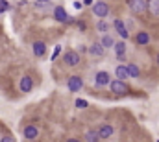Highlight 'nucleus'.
Here are the masks:
<instances>
[{
	"label": "nucleus",
	"instance_id": "nucleus-22",
	"mask_svg": "<svg viewBox=\"0 0 159 142\" xmlns=\"http://www.w3.org/2000/svg\"><path fill=\"white\" fill-rule=\"evenodd\" d=\"M9 7H11V4H9L7 0H0V13H6V11H9Z\"/></svg>",
	"mask_w": 159,
	"mask_h": 142
},
{
	"label": "nucleus",
	"instance_id": "nucleus-8",
	"mask_svg": "<svg viewBox=\"0 0 159 142\" xmlns=\"http://www.w3.org/2000/svg\"><path fill=\"white\" fill-rule=\"evenodd\" d=\"M54 19H56L57 22H70L69 13L65 11L63 6H56V7H54Z\"/></svg>",
	"mask_w": 159,
	"mask_h": 142
},
{
	"label": "nucleus",
	"instance_id": "nucleus-16",
	"mask_svg": "<svg viewBox=\"0 0 159 142\" xmlns=\"http://www.w3.org/2000/svg\"><path fill=\"white\" fill-rule=\"evenodd\" d=\"M89 52H91L93 55H96V57H102V55L106 54V48H104L100 42H93L91 48H89Z\"/></svg>",
	"mask_w": 159,
	"mask_h": 142
},
{
	"label": "nucleus",
	"instance_id": "nucleus-21",
	"mask_svg": "<svg viewBox=\"0 0 159 142\" xmlns=\"http://www.w3.org/2000/svg\"><path fill=\"white\" fill-rule=\"evenodd\" d=\"M100 137H98V131H87L85 133V142H98Z\"/></svg>",
	"mask_w": 159,
	"mask_h": 142
},
{
	"label": "nucleus",
	"instance_id": "nucleus-27",
	"mask_svg": "<svg viewBox=\"0 0 159 142\" xmlns=\"http://www.w3.org/2000/svg\"><path fill=\"white\" fill-rule=\"evenodd\" d=\"M81 4H83V6H93V4H94V0H83Z\"/></svg>",
	"mask_w": 159,
	"mask_h": 142
},
{
	"label": "nucleus",
	"instance_id": "nucleus-12",
	"mask_svg": "<svg viewBox=\"0 0 159 142\" xmlns=\"http://www.w3.org/2000/svg\"><path fill=\"white\" fill-rule=\"evenodd\" d=\"M32 52H34L35 57H43V55L46 54V42H44V41H35V42L32 44Z\"/></svg>",
	"mask_w": 159,
	"mask_h": 142
},
{
	"label": "nucleus",
	"instance_id": "nucleus-14",
	"mask_svg": "<svg viewBox=\"0 0 159 142\" xmlns=\"http://www.w3.org/2000/svg\"><path fill=\"white\" fill-rule=\"evenodd\" d=\"M126 50H128V46H126V41H117L115 44H113V52H115V55L117 57H124V54H126Z\"/></svg>",
	"mask_w": 159,
	"mask_h": 142
},
{
	"label": "nucleus",
	"instance_id": "nucleus-6",
	"mask_svg": "<svg viewBox=\"0 0 159 142\" xmlns=\"http://www.w3.org/2000/svg\"><path fill=\"white\" fill-rule=\"evenodd\" d=\"M67 89H69L70 92H80V91L83 89V79H81V76H70V78L67 79Z\"/></svg>",
	"mask_w": 159,
	"mask_h": 142
},
{
	"label": "nucleus",
	"instance_id": "nucleus-24",
	"mask_svg": "<svg viewBox=\"0 0 159 142\" xmlns=\"http://www.w3.org/2000/svg\"><path fill=\"white\" fill-rule=\"evenodd\" d=\"M59 54H61V46L57 44V46L54 48V54H52V61H54V59H57V55H59Z\"/></svg>",
	"mask_w": 159,
	"mask_h": 142
},
{
	"label": "nucleus",
	"instance_id": "nucleus-18",
	"mask_svg": "<svg viewBox=\"0 0 159 142\" xmlns=\"http://www.w3.org/2000/svg\"><path fill=\"white\" fill-rule=\"evenodd\" d=\"M126 67H128V74H129V78H139V76H141V69H139L135 63H128Z\"/></svg>",
	"mask_w": 159,
	"mask_h": 142
},
{
	"label": "nucleus",
	"instance_id": "nucleus-5",
	"mask_svg": "<svg viewBox=\"0 0 159 142\" xmlns=\"http://www.w3.org/2000/svg\"><path fill=\"white\" fill-rule=\"evenodd\" d=\"M109 83H111V76H109V72H106V70L96 72V76H94V85H96L98 89L107 87Z\"/></svg>",
	"mask_w": 159,
	"mask_h": 142
},
{
	"label": "nucleus",
	"instance_id": "nucleus-2",
	"mask_svg": "<svg viewBox=\"0 0 159 142\" xmlns=\"http://www.w3.org/2000/svg\"><path fill=\"white\" fill-rule=\"evenodd\" d=\"M93 15L98 17V19H106V17L109 15V6H107V2L96 0V2L93 4Z\"/></svg>",
	"mask_w": 159,
	"mask_h": 142
},
{
	"label": "nucleus",
	"instance_id": "nucleus-23",
	"mask_svg": "<svg viewBox=\"0 0 159 142\" xmlns=\"http://www.w3.org/2000/svg\"><path fill=\"white\" fill-rule=\"evenodd\" d=\"M74 105L78 107V109H85V107L89 105V104H87V100H81V98H78V100L74 102Z\"/></svg>",
	"mask_w": 159,
	"mask_h": 142
},
{
	"label": "nucleus",
	"instance_id": "nucleus-11",
	"mask_svg": "<svg viewBox=\"0 0 159 142\" xmlns=\"http://www.w3.org/2000/svg\"><path fill=\"white\" fill-rule=\"evenodd\" d=\"M22 135H24V139H26V140H35V139L39 137V127L30 124V126H26V127H24Z\"/></svg>",
	"mask_w": 159,
	"mask_h": 142
},
{
	"label": "nucleus",
	"instance_id": "nucleus-19",
	"mask_svg": "<svg viewBox=\"0 0 159 142\" xmlns=\"http://www.w3.org/2000/svg\"><path fill=\"white\" fill-rule=\"evenodd\" d=\"M148 2V11L152 13V15H159V0H146Z\"/></svg>",
	"mask_w": 159,
	"mask_h": 142
},
{
	"label": "nucleus",
	"instance_id": "nucleus-26",
	"mask_svg": "<svg viewBox=\"0 0 159 142\" xmlns=\"http://www.w3.org/2000/svg\"><path fill=\"white\" fill-rule=\"evenodd\" d=\"M50 0H35V7H43V6H46Z\"/></svg>",
	"mask_w": 159,
	"mask_h": 142
},
{
	"label": "nucleus",
	"instance_id": "nucleus-3",
	"mask_svg": "<svg viewBox=\"0 0 159 142\" xmlns=\"http://www.w3.org/2000/svg\"><path fill=\"white\" fill-rule=\"evenodd\" d=\"M128 7L131 9V13L143 15V13H146V9H148V2H146V0H128Z\"/></svg>",
	"mask_w": 159,
	"mask_h": 142
},
{
	"label": "nucleus",
	"instance_id": "nucleus-25",
	"mask_svg": "<svg viewBox=\"0 0 159 142\" xmlns=\"http://www.w3.org/2000/svg\"><path fill=\"white\" fill-rule=\"evenodd\" d=\"M0 142H15V139H13L11 135H4V137L0 139Z\"/></svg>",
	"mask_w": 159,
	"mask_h": 142
},
{
	"label": "nucleus",
	"instance_id": "nucleus-17",
	"mask_svg": "<svg viewBox=\"0 0 159 142\" xmlns=\"http://www.w3.org/2000/svg\"><path fill=\"white\" fill-rule=\"evenodd\" d=\"M100 44H102L106 50H107V48H113V44H115V39H113L111 35H107V33H106V35H102V39H100Z\"/></svg>",
	"mask_w": 159,
	"mask_h": 142
},
{
	"label": "nucleus",
	"instance_id": "nucleus-28",
	"mask_svg": "<svg viewBox=\"0 0 159 142\" xmlns=\"http://www.w3.org/2000/svg\"><path fill=\"white\" fill-rule=\"evenodd\" d=\"M67 142H81V140H80V139H69Z\"/></svg>",
	"mask_w": 159,
	"mask_h": 142
},
{
	"label": "nucleus",
	"instance_id": "nucleus-29",
	"mask_svg": "<svg viewBox=\"0 0 159 142\" xmlns=\"http://www.w3.org/2000/svg\"><path fill=\"white\" fill-rule=\"evenodd\" d=\"M156 63H157V67H159V54L156 55Z\"/></svg>",
	"mask_w": 159,
	"mask_h": 142
},
{
	"label": "nucleus",
	"instance_id": "nucleus-9",
	"mask_svg": "<svg viewBox=\"0 0 159 142\" xmlns=\"http://www.w3.org/2000/svg\"><path fill=\"white\" fill-rule=\"evenodd\" d=\"M19 89H20V92H30L32 89H34V79H32V76H22L20 78V81H19Z\"/></svg>",
	"mask_w": 159,
	"mask_h": 142
},
{
	"label": "nucleus",
	"instance_id": "nucleus-10",
	"mask_svg": "<svg viewBox=\"0 0 159 142\" xmlns=\"http://www.w3.org/2000/svg\"><path fill=\"white\" fill-rule=\"evenodd\" d=\"M96 131H98V137H100V139H111L113 133H115V127L109 126V124H102Z\"/></svg>",
	"mask_w": 159,
	"mask_h": 142
},
{
	"label": "nucleus",
	"instance_id": "nucleus-7",
	"mask_svg": "<svg viewBox=\"0 0 159 142\" xmlns=\"http://www.w3.org/2000/svg\"><path fill=\"white\" fill-rule=\"evenodd\" d=\"M113 26H115L117 33L122 37V41L129 39V32H128V28H126V24H124V20H122V19H115V20H113Z\"/></svg>",
	"mask_w": 159,
	"mask_h": 142
},
{
	"label": "nucleus",
	"instance_id": "nucleus-1",
	"mask_svg": "<svg viewBox=\"0 0 159 142\" xmlns=\"http://www.w3.org/2000/svg\"><path fill=\"white\" fill-rule=\"evenodd\" d=\"M107 87H109V91H111L113 94H117V96H124V94H128V92H129L128 83H126V81H122V79H111V83H109Z\"/></svg>",
	"mask_w": 159,
	"mask_h": 142
},
{
	"label": "nucleus",
	"instance_id": "nucleus-13",
	"mask_svg": "<svg viewBox=\"0 0 159 142\" xmlns=\"http://www.w3.org/2000/svg\"><path fill=\"white\" fill-rule=\"evenodd\" d=\"M135 42H137L139 46H148V44H150V33L144 32V30L137 32V35H135Z\"/></svg>",
	"mask_w": 159,
	"mask_h": 142
},
{
	"label": "nucleus",
	"instance_id": "nucleus-15",
	"mask_svg": "<svg viewBox=\"0 0 159 142\" xmlns=\"http://www.w3.org/2000/svg\"><path fill=\"white\" fill-rule=\"evenodd\" d=\"M115 76H117V79L126 81V79L129 78V74H128V67H126V65H119V67H115Z\"/></svg>",
	"mask_w": 159,
	"mask_h": 142
},
{
	"label": "nucleus",
	"instance_id": "nucleus-20",
	"mask_svg": "<svg viewBox=\"0 0 159 142\" xmlns=\"http://www.w3.org/2000/svg\"><path fill=\"white\" fill-rule=\"evenodd\" d=\"M107 30H109V24H107L104 19H100V20L96 22V32H100L102 35H106V33H107Z\"/></svg>",
	"mask_w": 159,
	"mask_h": 142
},
{
	"label": "nucleus",
	"instance_id": "nucleus-4",
	"mask_svg": "<svg viewBox=\"0 0 159 142\" xmlns=\"http://www.w3.org/2000/svg\"><path fill=\"white\" fill-rule=\"evenodd\" d=\"M80 61H81V57H80V52H76V50H67L63 54V63L67 67H78Z\"/></svg>",
	"mask_w": 159,
	"mask_h": 142
}]
</instances>
